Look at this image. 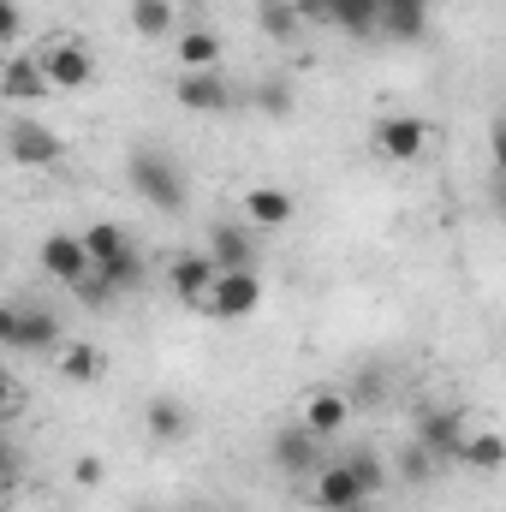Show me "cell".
I'll return each mask as SVG.
<instances>
[{
    "label": "cell",
    "instance_id": "8fae6325",
    "mask_svg": "<svg viewBox=\"0 0 506 512\" xmlns=\"http://www.w3.org/2000/svg\"><path fill=\"white\" fill-rule=\"evenodd\" d=\"M203 251L215 256V268H221V274L256 268V227H251V221H245V227H239V221H215Z\"/></svg>",
    "mask_w": 506,
    "mask_h": 512
},
{
    "label": "cell",
    "instance_id": "4fadbf2b",
    "mask_svg": "<svg viewBox=\"0 0 506 512\" xmlns=\"http://www.w3.org/2000/svg\"><path fill=\"white\" fill-rule=\"evenodd\" d=\"M292 215H298V197L280 191V185H251V191L239 197V221H251L256 233H274V227H286Z\"/></svg>",
    "mask_w": 506,
    "mask_h": 512
},
{
    "label": "cell",
    "instance_id": "8992f818",
    "mask_svg": "<svg viewBox=\"0 0 506 512\" xmlns=\"http://www.w3.org/2000/svg\"><path fill=\"white\" fill-rule=\"evenodd\" d=\"M42 274L60 286H84L96 274V256L84 245V233H48L42 239Z\"/></svg>",
    "mask_w": 506,
    "mask_h": 512
},
{
    "label": "cell",
    "instance_id": "52a82bcc",
    "mask_svg": "<svg viewBox=\"0 0 506 512\" xmlns=\"http://www.w3.org/2000/svg\"><path fill=\"white\" fill-rule=\"evenodd\" d=\"M256 310H262V280H256V268L221 274L215 292H209V304H203V316H215V322H245Z\"/></svg>",
    "mask_w": 506,
    "mask_h": 512
},
{
    "label": "cell",
    "instance_id": "9a60e30c",
    "mask_svg": "<svg viewBox=\"0 0 506 512\" xmlns=\"http://www.w3.org/2000/svg\"><path fill=\"white\" fill-rule=\"evenodd\" d=\"M346 423H352V399H346V393H334V387H316V393L304 399V429H310V435L334 441Z\"/></svg>",
    "mask_w": 506,
    "mask_h": 512
},
{
    "label": "cell",
    "instance_id": "e0dca14e",
    "mask_svg": "<svg viewBox=\"0 0 506 512\" xmlns=\"http://www.w3.org/2000/svg\"><path fill=\"white\" fill-rule=\"evenodd\" d=\"M54 376L72 382V387H96L102 376H108V358H102L96 346H84V340H66L60 358H54Z\"/></svg>",
    "mask_w": 506,
    "mask_h": 512
},
{
    "label": "cell",
    "instance_id": "f1b7e54d",
    "mask_svg": "<svg viewBox=\"0 0 506 512\" xmlns=\"http://www.w3.org/2000/svg\"><path fill=\"white\" fill-rule=\"evenodd\" d=\"M18 24H24V12H18V0H6V6H0V36H6V48L18 42Z\"/></svg>",
    "mask_w": 506,
    "mask_h": 512
},
{
    "label": "cell",
    "instance_id": "2e32d148",
    "mask_svg": "<svg viewBox=\"0 0 506 512\" xmlns=\"http://www.w3.org/2000/svg\"><path fill=\"white\" fill-rule=\"evenodd\" d=\"M48 78H42V66L36 60H24V54H12L6 60V72H0V96L12 102V108H24V102H48Z\"/></svg>",
    "mask_w": 506,
    "mask_h": 512
},
{
    "label": "cell",
    "instance_id": "5bb4252c",
    "mask_svg": "<svg viewBox=\"0 0 506 512\" xmlns=\"http://www.w3.org/2000/svg\"><path fill=\"white\" fill-rule=\"evenodd\" d=\"M310 12L346 36H381V0H310Z\"/></svg>",
    "mask_w": 506,
    "mask_h": 512
},
{
    "label": "cell",
    "instance_id": "7c38bea8",
    "mask_svg": "<svg viewBox=\"0 0 506 512\" xmlns=\"http://www.w3.org/2000/svg\"><path fill=\"white\" fill-rule=\"evenodd\" d=\"M322 447H328V441H322V435H310L304 423H298V429H280V435H274V465H280L286 477H316V471L328 465V459H322Z\"/></svg>",
    "mask_w": 506,
    "mask_h": 512
},
{
    "label": "cell",
    "instance_id": "cb8c5ba5",
    "mask_svg": "<svg viewBox=\"0 0 506 512\" xmlns=\"http://www.w3.org/2000/svg\"><path fill=\"white\" fill-rule=\"evenodd\" d=\"M256 18H262V30H268L274 42H280V36H298V6H292V0H262Z\"/></svg>",
    "mask_w": 506,
    "mask_h": 512
},
{
    "label": "cell",
    "instance_id": "4316f807",
    "mask_svg": "<svg viewBox=\"0 0 506 512\" xmlns=\"http://www.w3.org/2000/svg\"><path fill=\"white\" fill-rule=\"evenodd\" d=\"M72 477H78V483H84V489H90V483H102V477H108V465H102V459H96V453H84V459H78V465H72Z\"/></svg>",
    "mask_w": 506,
    "mask_h": 512
},
{
    "label": "cell",
    "instance_id": "7402d4cb",
    "mask_svg": "<svg viewBox=\"0 0 506 512\" xmlns=\"http://www.w3.org/2000/svg\"><path fill=\"white\" fill-rule=\"evenodd\" d=\"M459 465H471V471H501L506 465V435L501 429H465Z\"/></svg>",
    "mask_w": 506,
    "mask_h": 512
},
{
    "label": "cell",
    "instance_id": "d6986e66",
    "mask_svg": "<svg viewBox=\"0 0 506 512\" xmlns=\"http://www.w3.org/2000/svg\"><path fill=\"white\" fill-rule=\"evenodd\" d=\"M179 18H185V6H179V0H131V30H137L143 42L179 36Z\"/></svg>",
    "mask_w": 506,
    "mask_h": 512
},
{
    "label": "cell",
    "instance_id": "44dd1931",
    "mask_svg": "<svg viewBox=\"0 0 506 512\" xmlns=\"http://www.w3.org/2000/svg\"><path fill=\"white\" fill-rule=\"evenodd\" d=\"M84 245H90V256H96V268H114V262H126L137 245H131L126 227H114V221H90L84 227Z\"/></svg>",
    "mask_w": 506,
    "mask_h": 512
},
{
    "label": "cell",
    "instance_id": "4dcf8cb0",
    "mask_svg": "<svg viewBox=\"0 0 506 512\" xmlns=\"http://www.w3.org/2000/svg\"><path fill=\"white\" fill-rule=\"evenodd\" d=\"M346 512H370V507H346Z\"/></svg>",
    "mask_w": 506,
    "mask_h": 512
},
{
    "label": "cell",
    "instance_id": "5b68a950",
    "mask_svg": "<svg viewBox=\"0 0 506 512\" xmlns=\"http://www.w3.org/2000/svg\"><path fill=\"white\" fill-rule=\"evenodd\" d=\"M6 155H12L18 167H60L66 143L42 126V120H30V114H12V126H6Z\"/></svg>",
    "mask_w": 506,
    "mask_h": 512
},
{
    "label": "cell",
    "instance_id": "ac0fdd59",
    "mask_svg": "<svg viewBox=\"0 0 506 512\" xmlns=\"http://www.w3.org/2000/svg\"><path fill=\"white\" fill-rule=\"evenodd\" d=\"M173 48H179V66H185V72H221V54H227V48H221V36H215V30H203V24H185Z\"/></svg>",
    "mask_w": 506,
    "mask_h": 512
},
{
    "label": "cell",
    "instance_id": "f546056e",
    "mask_svg": "<svg viewBox=\"0 0 506 512\" xmlns=\"http://www.w3.org/2000/svg\"><path fill=\"white\" fill-rule=\"evenodd\" d=\"M495 215H501V227H506V179L495 185Z\"/></svg>",
    "mask_w": 506,
    "mask_h": 512
},
{
    "label": "cell",
    "instance_id": "484cf974",
    "mask_svg": "<svg viewBox=\"0 0 506 512\" xmlns=\"http://www.w3.org/2000/svg\"><path fill=\"white\" fill-rule=\"evenodd\" d=\"M352 465H358V477H364V489H370V495H381V489H387V465H381L376 453H358Z\"/></svg>",
    "mask_w": 506,
    "mask_h": 512
},
{
    "label": "cell",
    "instance_id": "9c48e42d",
    "mask_svg": "<svg viewBox=\"0 0 506 512\" xmlns=\"http://www.w3.org/2000/svg\"><path fill=\"white\" fill-rule=\"evenodd\" d=\"M376 149L387 155V161L411 167V161L429 149V120H423V114H381L376 120Z\"/></svg>",
    "mask_w": 506,
    "mask_h": 512
},
{
    "label": "cell",
    "instance_id": "3957f363",
    "mask_svg": "<svg viewBox=\"0 0 506 512\" xmlns=\"http://www.w3.org/2000/svg\"><path fill=\"white\" fill-rule=\"evenodd\" d=\"M36 66L54 90H90L96 84V54L78 42V36H48L36 48Z\"/></svg>",
    "mask_w": 506,
    "mask_h": 512
},
{
    "label": "cell",
    "instance_id": "7a4b0ae2",
    "mask_svg": "<svg viewBox=\"0 0 506 512\" xmlns=\"http://www.w3.org/2000/svg\"><path fill=\"white\" fill-rule=\"evenodd\" d=\"M126 179L149 209H161V215H179V209H185V173H179L161 149H137L126 161Z\"/></svg>",
    "mask_w": 506,
    "mask_h": 512
},
{
    "label": "cell",
    "instance_id": "30bf717a",
    "mask_svg": "<svg viewBox=\"0 0 506 512\" xmlns=\"http://www.w3.org/2000/svg\"><path fill=\"white\" fill-rule=\"evenodd\" d=\"M173 96H179V108H191V114H227L233 102H239V90L221 78V72H179V84H173Z\"/></svg>",
    "mask_w": 506,
    "mask_h": 512
},
{
    "label": "cell",
    "instance_id": "ffe728a7",
    "mask_svg": "<svg viewBox=\"0 0 506 512\" xmlns=\"http://www.w3.org/2000/svg\"><path fill=\"white\" fill-rule=\"evenodd\" d=\"M429 30V0H381V36L387 42H417Z\"/></svg>",
    "mask_w": 506,
    "mask_h": 512
},
{
    "label": "cell",
    "instance_id": "603a6c76",
    "mask_svg": "<svg viewBox=\"0 0 506 512\" xmlns=\"http://www.w3.org/2000/svg\"><path fill=\"white\" fill-rule=\"evenodd\" d=\"M143 429H149L155 441H179V435H191V411H185L179 399H167V393H161V399H149V405H143Z\"/></svg>",
    "mask_w": 506,
    "mask_h": 512
},
{
    "label": "cell",
    "instance_id": "ba28073f",
    "mask_svg": "<svg viewBox=\"0 0 506 512\" xmlns=\"http://www.w3.org/2000/svg\"><path fill=\"white\" fill-rule=\"evenodd\" d=\"M215 280H221V268H215V256H209V251H185V256H173V262H167V286H173V298H179V304H191V310H203V304H209Z\"/></svg>",
    "mask_w": 506,
    "mask_h": 512
},
{
    "label": "cell",
    "instance_id": "d4e9b609",
    "mask_svg": "<svg viewBox=\"0 0 506 512\" xmlns=\"http://www.w3.org/2000/svg\"><path fill=\"white\" fill-rule=\"evenodd\" d=\"M251 102L268 114V120H286V114H292V90H286V84H262Z\"/></svg>",
    "mask_w": 506,
    "mask_h": 512
},
{
    "label": "cell",
    "instance_id": "6da1fadb",
    "mask_svg": "<svg viewBox=\"0 0 506 512\" xmlns=\"http://www.w3.org/2000/svg\"><path fill=\"white\" fill-rule=\"evenodd\" d=\"M0 340H6V352H24V358H60V346H66L60 316L48 304H6L0 310Z\"/></svg>",
    "mask_w": 506,
    "mask_h": 512
},
{
    "label": "cell",
    "instance_id": "83f0119b",
    "mask_svg": "<svg viewBox=\"0 0 506 512\" xmlns=\"http://www.w3.org/2000/svg\"><path fill=\"white\" fill-rule=\"evenodd\" d=\"M489 155H495V173L506 179V114L489 126Z\"/></svg>",
    "mask_w": 506,
    "mask_h": 512
},
{
    "label": "cell",
    "instance_id": "277c9868",
    "mask_svg": "<svg viewBox=\"0 0 506 512\" xmlns=\"http://www.w3.org/2000/svg\"><path fill=\"white\" fill-rule=\"evenodd\" d=\"M310 507L316 512H346V507H370V489L358 477L352 459H328L316 477H310Z\"/></svg>",
    "mask_w": 506,
    "mask_h": 512
}]
</instances>
